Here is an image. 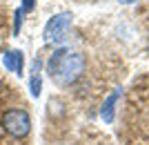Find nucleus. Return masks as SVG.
Listing matches in <instances>:
<instances>
[{
  "label": "nucleus",
  "mask_w": 149,
  "mask_h": 145,
  "mask_svg": "<svg viewBox=\"0 0 149 145\" xmlns=\"http://www.w3.org/2000/svg\"><path fill=\"white\" fill-rule=\"evenodd\" d=\"M120 98V89H113L111 94L105 98V103H102V109H100V116H102V120L105 123H111L113 116H116V103H118Z\"/></svg>",
  "instance_id": "5"
},
{
  "label": "nucleus",
  "mask_w": 149,
  "mask_h": 145,
  "mask_svg": "<svg viewBox=\"0 0 149 145\" xmlns=\"http://www.w3.org/2000/svg\"><path fill=\"white\" fill-rule=\"evenodd\" d=\"M69 25H71V13L69 11H62V13H56L47 20V25L42 29V38L45 43H60L65 34H67Z\"/></svg>",
  "instance_id": "3"
},
{
  "label": "nucleus",
  "mask_w": 149,
  "mask_h": 145,
  "mask_svg": "<svg viewBox=\"0 0 149 145\" xmlns=\"http://www.w3.org/2000/svg\"><path fill=\"white\" fill-rule=\"evenodd\" d=\"M120 2H127V5H131V2H136V0H120Z\"/></svg>",
  "instance_id": "9"
},
{
  "label": "nucleus",
  "mask_w": 149,
  "mask_h": 145,
  "mask_svg": "<svg viewBox=\"0 0 149 145\" xmlns=\"http://www.w3.org/2000/svg\"><path fill=\"white\" fill-rule=\"evenodd\" d=\"M82 71H85V58L76 51H69L67 47H60L49 56V74L62 87L74 85L82 76Z\"/></svg>",
  "instance_id": "1"
},
{
  "label": "nucleus",
  "mask_w": 149,
  "mask_h": 145,
  "mask_svg": "<svg viewBox=\"0 0 149 145\" xmlns=\"http://www.w3.org/2000/svg\"><path fill=\"white\" fill-rule=\"evenodd\" d=\"M33 7H36V0H22V11L25 13H29V11H33Z\"/></svg>",
  "instance_id": "8"
},
{
  "label": "nucleus",
  "mask_w": 149,
  "mask_h": 145,
  "mask_svg": "<svg viewBox=\"0 0 149 145\" xmlns=\"http://www.w3.org/2000/svg\"><path fill=\"white\" fill-rule=\"evenodd\" d=\"M2 63H5L7 69L13 71L16 76H22V71H25V54L20 49H9L2 56Z\"/></svg>",
  "instance_id": "4"
},
{
  "label": "nucleus",
  "mask_w": 149,
  "mask_h": 145,
  "mask_svg": "<svg viewBox=\"0 0 149 145\" xmlns=\"http://www.w3.org/2000/svg\"><path fill=\"white\" fill-rule=\"evenodd\" d=\"M22 16H25V11H22V9H16V13H13V36H18V34H20Z\"/></svg>",
  "instance_id": "7"
},
{
  "label": "nucleus",
  "mask_w": 149,
  "mask_h": 145,
  "mask_svg": "<svg viewBox=\"0 0 149 145\" xmlns=\"http://www.w3.org/2000/svg\"><path fill=\"white\" fill-rule=\"evenodd\" d=\"M2 127L16 139H25L31 130V118L25 109H7L2 114Z\"/></svg>",
  "instance_id": "2"
},
{
  "label": "nucleus",
  "mask_w": 149,
  "mask_h": 145,
  "mask_svg": "<svg viewBox=\"0 0 149 145\" xmlns=\"http://www.w3.org/2000/svg\"><path fill=\"white\" fill-rule=\"evenodd\" d=\"M29 89H31V96L38 98L40 96V89H42V78H40V60L33 63V76L29 81Z\"/></svg>",
  "instance_id": "6"
}]
</instances>
